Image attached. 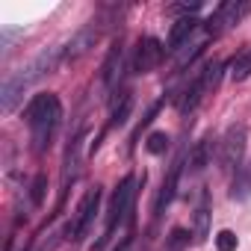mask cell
<instances>
[{"mask_svg":"<svg viewBox=\"0 0 251 251\" xmlns=\"http://www.w3.org/2000/svg\"><path fill=\"white\" fill-rule=\"evenodd\" d=\"M24 118H27L30 130H33V136H36V145H39V151H42L45 142L50 139L53 127L59 124V118H62V103H59V98L50 95V92H48V95H36V98L27 103Z\"/></svg>","mask_w":251,"mask_h":251,"instance_id":"obj_1","label":"cell"},{"mask_svg":"<svg viewBox=\"0 0 251 251\" xmlns=\"http://www.w3.org/2000/svg\"><path fill=\"white\" fill-rule=\"evenodd\" d=\"M245 139H248L245 124H230L225 130V139H222V166L225 169L239 166V160L245 154Z\"/></svg>","mask_w":251,"mask_h":251,"instance_id":"obj_2","label":"cell"},{"mask_svg":"<svg viewBox=\"0 0 251 251\" xmlns=\"http://www.w3.org/2000/svg\"><path fill=\"white\" fill-rule=\"evenodd\" d=\"M98 204H100V189L95 186V189H89V192H86V198L80 201V207H77L74 219L68 222V239H80V236L86 233L89 222H92V219H95V213H98Z\"/></svg>","mask_w":251,"mask_h":251,"instance_id":"obj_3","label":"cell"},{"mask_svg":"<svg viewBox=\"0 0 251 251\" xmlns=\"http://www.w3.org/2000/svg\"><path fill=\"white\" fill-rule=\"evenodd\" d=\"M133 186V177H124L121 180V186L115 189V195H112V201H109V210H106V236L112 233V227L124 219V213H127V204H130V189Z\"/></svg>","mask_w":251,"mask_h":251,"instance_id":"obj_4","label":"cell"},{"mask_svg":"<svg viewBox=\"0 0 251 251\" xmlns=\"http://www.w3.org/2000/svg\"><path fill=\"white\" fill-rule=\"evenodd\" d=\"M163 56H166V48H163V42H157L154 36L142 39V42H139V50H136V71H139V74H148V71H154V68L163 62Z\"/></svg>","mask_w":251,"mask_h":251,"instance_id":"obj_5","label":"cell"},{"mask_svg":"<svg viewBox=\"0 0 251 251\" xmlns=\"http://www.w3.org/2000/svg\"><path fill=\"white\" fill-rule=\"evenodd\" d=\"M201 21L198 18H192V15H186V18H180V21H175L172 24V33H169V50H177L192 33H195V27H198Z\"/></svg>","mask_w":251,"mask_h":251,"instance_id":"obj_6","label":"cell"},{"mask_svg":"<svg viewBox=\"0 0 251 251\" xmlns=\"http://www.w3.org/2000/svg\"><path fill=\"white\" fill-rule=\"evenodd\" d=\"M180 166H183V160H177V163L172 166V172H169V177L163 180V189H160V195H157V204H154V213H163V210L169 207V201L175 198V189H177V177H180Z\"/></svg>","mask_w":251,"mask_h":251,"instance_id":"obj_7","label":"cell"},{"mask_svg":"<svg viewBox=\"0 0 251 251\" xmlns=\"http://www.w3.org/2000/svg\"><path fill=\"white\" fill-rule=\"evenodd\" d=\"M204 95H207V89H204V83H201V74H198V77L192 80V86H189V89L183 92V98L177 100V109H180V112H192V109L198 106V100H201Z\"/></svg>","mask_w":251,"mask_h":251,"instance_id":"obj_8","label":"cell"},{"mask_svg":"<svg viewBox=\"0 0 251 251\" xmlns=\"http://www.w3.org/2000/svg\"><path fill=\"white\" fill-rule=\"evenodd\" d=\"M118 65H121V48L115 45V48L109 50V56H106V62H103V68H100V77H103V83H106V86H112V83H115V74H118Z\"/></svg>","mask_w":251,"mask_h":251,"instance_id":"obj_9","label":"cell"},{"mask_svg":"<svg viewBox=\"0 0 251 251\" xmlns=\"http://www.w3.org/2000/svg\"><path fill=\"white\" fill-rule=\"evenodd\" d=\"M207 166H210V139L198 142L195 151L189 154V169H192V172H204Z\"/></svg>","mask_w":251,"mask_h":251,"instance_id":"obj_10","label":"cell"},{"mask_svg":"<svg viewBox=\"0 0 251 251\" xmlns=\"http://www.w3.org/2000/svg\"><path fill=\"white\" fill-rule=\"evenodd\" d=\"M95 42V30H83L71 45H68V50H65V59H77L80 53H86L89 50V45Z\"/></svg>","mask_w":251,"mask_h":251,"instance_id":"obj_11","label":"cell"},{"mask_svg":"<svg viewBox=\"0 0 251 251\" xmlns=\"http://www.w3.org/2000/svg\"><path fill=\"white\" fill-rule=\"evenodd\" d=\"M245 77H251V50L239 53V56L230 62V80L239 83V80H245Z\"/></svg>","mask_w":251,"mask_h":251,"instance_id":"obj_12","label":"cell"},{"mask_svg":"<svg viewBox=\"0 0 251 251\" xmlns=\"http://www.w3.org/2000/svg\"><path fill=\"white\" fill-rule=\"evenodd\" d=\"M130 109H133V98L130 95H124L121 98V103L115 106V112H112V127H121V124H127V118H130Z\"/></svg>","mask_w":251,"mask_h":251,"instance_id":"obj_13","label":"cell"},{"mask_svg":"<svg viewBox=\"0 0 251 251\" xmlns=\"http://www.w3.org/2000/svg\"><path fill=\"white\" fill-rule=\"evenodd\" d=\"M219 74H222V62H210V65L201 71V83H204V89H207V92H210V89H216Z\"/></svg>","mask_w":251,"mask_h":251,"instance_id":"obj_14","label":"cell"},{"mask_svg":"<svg viewBox=\"0 0 251 251\" xmlns=\"http://www.w3.org/2000/svg\"><path fill=\"white\" fill-rule=\"evenodd\" d=\"M145 148H148V154H163V151L169 148V133H163V130L151 133L148 142H145Z\"/></svg>","mask_w":251,"mask_h":251,"instance_id":"obj_15","label":"cell"},{"mask_svg":"<svg viewBox=\"0 0 251 251\" xmlns=\"http://www.w3.org/2000/svg\"><path fill=\"white\" fill-rule=\"evenodd\" d=\"M207 225H210V213H207V207H198V210H195V239H198V242L207 236V230H210Z\"/></svg>","mask_w":251,"mask_h":251,"instance_id":"obj_16","label":"cell"},{"mask_svg":"<svg viewBox=\"0 0 251 251\" xmlns=\"http://www.w3.org/2000/svg\"><path fill=\"white\" fill-rule=\"evenodd\" d=\"M236 245H239V239H236L233 230H219L216 233V248L219 251H236Z\"/></svg>","mask_w":251,"mask_h":251,"instance_id":"obj_17","label":"cell"},{"mask_svg":"<svg viewBox=\"0 0 251 251\" xmlns=\"http://www.w3.org/2000/svg\"><path fill=\"white\" fill-rule=\"evenodd\" d=\"M45 192H48V177H45V175H36V180H33V189H30V198H33V204H36V207H42V201H45Z\"/></svg>","mask_w":251,"mask_h":251,"instance_id":"obj_18","label":"cell"},{"mask_svg":"<svg viewBox=\"0 0 251 251\" xmlns=\"http://www.w3.org/2000/svg\"><path fill=\"white\" fill-rule=\"evenodd\" d=\"M186 242H189V233H186L183 227H175V230H172V245L180 248V245H186Z\"/></svg>","mask_w":251,"mask_h":251,"instance_id":"obj_19","label":"cell"},{"mask_svg":"<svg viewBox=\"0 0 251 251\" xmlns=\"http://www.w3.org/2000/svg\"><path fill=\"white\" fill-rule=\"evenodd\" d=\"M115 251H124V245H121V248H115Z\"/></svg>","mask_w":251,"mask_h":251,"instance_id":"obj_20","label":"cell"}]
</instances>
